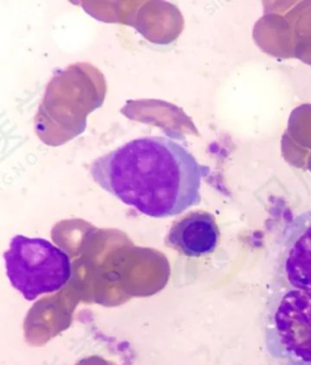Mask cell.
<instances>
[{
    "instance_id": "cell-5",
    "label": "cell",
    "mask_w": 311,
    "mask_h": 365,
    "mask_svg": "<svg viewBox=\"0 0 311 365\" xmlns=\"http://www.w3.org/2000/svg\"><path fill=\"white\" fill-rule=\"evenodd\" d=\"M283 272L291 288L311 289V220L290 228L285 243Z\"/></svg>"
},
{
    "instance_id": "cell-1",
    "label": "cell",
    "mask_w": 311,
    "mask_h": 365,
    "mask_svg": "<svg viewBox=\"0 0 311 365\" xmlns=\"http://www.w3.org/2000/svg\"><path fill=\"white\" fill-rule=\"evenodd\" d=\"M208 168L180 143L142 137L94 160L90 174L107 193L151 217L178 216L200 204Z\"/></svg>"
},
{
    "instance_id": "cell-3",
    "label": "cell",
    "mask_w": 311,
    "mask_h": 365,
    "mask_svg": "<svg viewBox=\"0 0 311 365\" xmlns=\"http://www.w3.org/2000/svg\"><path fill=\"white\" fill-rule=\"evenodd\" d=\"M268 353L283 365H311V289L277 295L267 319Z\"/></svg>"
},
{
    "instance_id": "cell-2",
    "label": "cell",
    "mask_w": 311,
    "mask_h": 365,
    "mask_svg": "<svg viewBox=\"0 0 311 365\" xmlns=\"http://www.w3.org/2000/svg\"><path fill=\"white\" fill-rule=\"evenodd\" d=\"M11 285L29 302L60 291L71 277L70 257L44 239L17 235L4 254Z\"/></svg>"
},
{
    "instance_id": "cell-4",
    "label": "cell",
    "mask_w": 311,
    "mask_h": 365,
    "mask_svg": "<svg viewBox=\"0 0 311 365\" xmlns=\"http://www.w3.org/2000/svg\"><path fill=\"white\" fill-rule=\"evenodd\" d=\"M219 228L215 218L205 211H193L173 222L165 245L188 257L214 252L218 245Z\"/></svg>"
}]
</instances>
